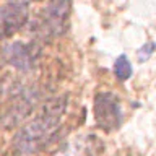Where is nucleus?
Instances as JSON below:
<instances>
[{
  "mask_svg": "<svg viewBox=\"0 0 156 156\" xmlns=\"http://www.w3.org/2000/svg\"><path fill=\"white\" fill-rule=\"evenodd\" d=\"M2 58L5 63L12 65L18 72H29L36 65L39 57V46L36 42L24 44L21 41L10 42L2 47Z\"/></svg>",
  "mask_w": 156,
  "mask_h": 156,
  "instance_id": "nucleus-5",
  "label": "nucleus"
},
{
  "mask_svg": "<svg viewBox=\"0 0 156 156\" xmlns=\"http://www.w3.org/2000/svg\"><path fill=\"white\" fill-rule=\"evenodd\" d=\"M94 122L99 129L106 132H114L122 125V109L120 102L114 93L111 91H101L94 96Z\"/></svg>",
  "mask_w": 156,
  "mask_h": 156,
  "instance_id": "nucleus-2",
  "label": "nucleus"
},
{
  "mask_svg": "<svg viewBox=\"0 0 156 156\" xmlns=\"http://www.w3.org/2000/svg\"><path fill=\"white\" fill-rule=\"evenodd\" d=\"M132 73H133V68H132V63L129 62L127 55L125 54L119 55L114 62V75L117 76V80H120V81L129 80L132 76Z\"/></svg>",
  "mask_w": 156,
  "mask_h": 156,
  "instance_id": "nucleus-7",
  "label": "nucleus"
},
{
  "mask_svg": "<svg viewBox=\"0 0 156 156\" xmlns=\"http://www.w3.org/2000/svg\"><path fill=\"white\" fill-rule=\"evenodd\" d=\"M29 20L28 3L23 0H8L0 5V41L12 37Z\"/></svg>",
  "mask_w": 156,
  "mask_h": 156,
  "instance_id": "nucleus-4",
  "label": "nucleus"
},
{
  "mask_svg": "<svg viewBox=\"0 0 156 156\" xmlns=\"http://www.w3.org/2000/svg\"><path fill=\"white\" fill-rule=\"evenodd\" d=\"M156 51V44L153 41H148L146 44H143L138 52H136V58H138V62H146L148 58L153 55V52Z\"/></svg>",
  "mask_w": 156,
  "mask_h": 156,
  "instance_id": "nucleus-8",
  "label": "nucleus"
},
{
  "mask_svg": "<svg viewBox=\"0 0 156 156\" xmlns=\"http://www.w3.org/2000/svg\"><path fill=\"white\" fill-rule=\"evenodd\" d=\"M70 10L72 0H49L39 20V31L47 37L63 34Z\"/></svg>",
  "mask_w": 156,
  "mask_h": 156,
  "instance_id": "nucleus-3",
  "label": "nucleus"
},
{
  "mask_svg": "<svg viewBox=\"0 0 156 156\" xmlns=\"http://www.w3.org/2000/svg\"><path fill=\"white\" fill-rule=\"evenodd\" d=\"M67 104L68 98L65 94L44 102L37 114L15 133L12 141L15 151L20 154H31L44 148L60 127Z\"/></svg>",
  "mask_w": 156,
  "mask_h": 156,
  "instance_id": "nucleus-1",
  "label": "nucleus"
},
{
  "mask_svg": "<svg viewBox=\"0 0 156 156\" xmlns=\"http://www.w3.org/2000/svg\"><path fill=\"white\" fill-rule=\"evenodd\" d=\"M37 101L36 91H23L13 99V102L7 107V111L0 115V122L5 129H13L20 122L24 120V117L31 114Z\"/></svg>",
  "mask_w": 156,
  "mask_h": 156,
  "instance_id": "nucleus-6",
  "label": "nucleus"
}]
</instances>
